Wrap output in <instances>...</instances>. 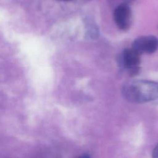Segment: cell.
Returning <instances> with one entry per match:
<instances>
[{"instance_id": "cell-1", "label": "cell", "mask_w": 158, "mask_h": 158, "mask_svg": "<svg viewBox=\"0 0 158 158\" xmlns=\"http://www.w3.org/2000/svg\"><path fill=\"white\" fill-rule=\"evenodd\" d=\"M123 98L130 102L141 104L158 99V83L134 80L125 83L122 88Z\"/></svg>"}, {"instance_id": "cell-2", "label": "cell", "mask_w": 158, "mask_h": 158, "mask_svg": "<svg viewBox=\"0 0 158 158\" xmlns=\"http://www.w3.org/2000/svg\"><path fill=\"white\" fill-rule=\"evenodd\" d=\"M114 19L117 26L122 30H127L131 26L132 14L130 6L122 3L114 12Z\"/></svg>"}, {"instance_id": "cell-3", "label": "cell", "mask_w": 158, "mask_h": 158, "mask_svg": "<svg viewBox=\"0 0 158 158\" xmlns=\"http://www.w3.org/2000/svg\"><path fill=\"white\" fill-rule=\"evenodd\" d=\"M132 48L140 54H152L158 49V38L152 35L139 36L135 40Z\"/></svg>"}, {"instance_id": "cell-4", "label": "cell", "mask_w": 158, "mask_h": 158, "mask_svg": "<svg viewBox=\"0 0 158 158\" xmlns=\"http://www.w3.org/2000/svg\"><path fill=\"white\" fill-rule=\"evenodd\" d=\"M140 55L133 48L125 49L123 52L122 56L123 64L131 75H136L139 72Z\"/></svg>"}, {"instance_id": "cell-5", "label": "cell", "mask_w": 158, "mask_h": 158, "mask_svg": "<svg viewBox=\"0 0 158 158\" xmlns=\"http://www.w3.org/2000/svg\"><path fill=\"white\" fill-rule=\"evenodd\" d=\"M152 158H158V144L155 146L152 151Z\"/></svg>"}, {"instance_id": "cell-6", "label": "cell", "mask_w": 158, "mask_h": 158, "mask_svg": "<svg viewBox=\"0 0 158 158\" xmlns=\"http://www.w3.org/2000/svg\"><path fill=\"white\" fill-rule=\"evenodd\" d=\"M77 158H91V157H90V156H89V154H82V155L79 156L77 157Z\"/></svg>"}, {"instance_id": "cell-7", "label": "cell", "mask_w": 158, "mask_h": 158, "mask_svg": "<svg viewBox=\"0 0 158 158\" xmlns=\"http://www.w3.org/2000/svg\"><path fill=\"white\" fill-rule=\"evenodd\" d=\"M135 1V0H124V3H125V4H128V5H129L130 4L133 2Z\"/></svg>"}, {"instance_id": "cell-8", "label": "cell", "mask_w": 158, "mask_h": 158, "mask_svg": "<svg viewBox=\"0 0 158 158\" xmlns=\"http://www.w3.org/2000/svg\"><path fill=\"white\" fill-rule=\"evenodd\" d=\"M59 1H65V2H69V1H75V0H59Z\"/></svg>"}]
</instances>
